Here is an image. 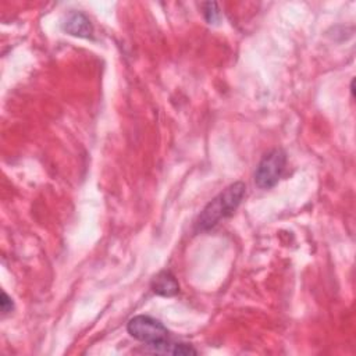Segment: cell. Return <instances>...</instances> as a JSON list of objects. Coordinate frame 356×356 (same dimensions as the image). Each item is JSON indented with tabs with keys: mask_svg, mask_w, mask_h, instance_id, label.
Masks as SVG:
<instances>
[{
	"mask_svg": "<svg viewBox=\"0 0 356 356\" xmlns=\"http://www.w3.org/2000/svg\"><path fill=\"white\" fill-rule=\"evenodd\" d=\"M0 307H2V312L5 314L10 313L13 309H15V303H13V299L3 291L2 292V299H0Z\"/></svg>",
	"mask_w": 356,
	"mask_h": 356,
	"instance_id": "ba28073f",
	"label": "cell"
},
{
	"mask_svg": "<svg viewBox=\"0 0 356 356\" xmlns=\"http://www.w3.org/2000/svg\"><path fill=\"white\" fill-rule=\"evenodd\" d=\"M63 30L69 35L77 38L91 40L94 37V26L91 20L81 12H71L63 23Z\"/></svg>",
	"mask_w": 356,
	"mask_h": 356,
	"instance_id": "277c9868",
	"label": "cell"
},
{
	"mask_svg": "<svg viewBox=\"0 0 356 356\" xmlns=\"http://www.w3.org/2000/svg\"><path fill=\"white\" fill-rule=\"evenodd\" d=\"M127 331L133 338L145 342L146 345L170 338V332L166 325L160 320L146 314L133 317L127 324Z\"/></svg>",
	"mask_w": 356,
	"mask_h": 356,
	"instance_id": "3957f363",
	"label": "cell"
},
{
	"mask_svg": "<svg viewBox=\"0 0 356 356\" xmlns=\"http://www.w3.org/2000/svg\"><path fill=\"white\" fill-rule=\"evenodd\" d=\"M151 348L152 352L155 353H160V355H173V356H189V355H196V349L189 345V344H184V342H176L171 341L170 338L159 341L156 344L148 345Z\"/></svg>",
	"mask_w": 356,
	"mask_h": 356,
	"instance_id": "8992f818",
	"label": "cell"
},
{
	"mask_svg": "<svg viewBox=\"0 0 356 356\" xmlns=\"http://www.w3.org/2000/svg\"><path fill=\"white\" fill-rule=\"evenodd\" d=\"M151 288L153 294L164 298L176 296L180 292V284L176 276L169 270H163L158 273L151 282Z\"/></svg>",
	"mask_w": 356,
	"mask_h": 356,
	"instance_id": "5b68a950",
	"label": "cell"
},
{
	"mask_svg": "<svg viewBox=\"0 0 356 356\" xmlns=\"http://www.w3.org/2000/svg\"><path fill=\"white\" fill-rule=\"evenodd\" d=\"M202 13L205 20L207 22V24L210 26H216L220 23L221 20V15H220V9L219 5L216 2H206L202 3Z\"/></svg>",
	"mask_w": 356,
	"mask_h": 356,
	"instance_id": "52a82bcc",
	"label": "cell"
},
{
	"mask_svg": "<svg viewBox=\"0 0 356 356\" xmlns=\"http://www.w3.org/2000/svg\"><path fill=\"white\" fill-rule=\"evenodd\" d=\"M245 194L246 185L242 181H237L228 185L201 212L195 223L196 231H207L216 227L221 220L232 216L234 212L239 207Z\"/></svg>",
	"mask_w": 356,
	"mask_h": 356,
	"instance_id": "6da1fadb",
	"label": "cell"
},
{
	"mask_svg": "<svg viewBox=\"0 0 356 356\" xmlns=\"http://www.w3.org/2000/svg\"><path fill=\"white\" fill-rule=\"evenodd\" d=\"M350 92H352V98L355 96V80H352L350 83Z\"/></svg>",
	"mask_w": 356,
	"mask_h": 356,
	"instance_id": "9c48e42d",
	"label": "cell"
},
{
	"mask_svg": "<svg viewBox=\"0 0 356 356\" xmlns=\"http://www.w3.org/2000/svg\"><path fill=\"white\" fill-rule=\"evenodd\" d=\"M287 164V153L277 148L267 152L259 162L255 171V183L262 189L273 188L281 178Z\"/></svg>",
	"mask_w": 356,
	"mask_h": 356,
	"instance_id": "7a4b0ae2",
	"label": "cell"
}]
</instances>
